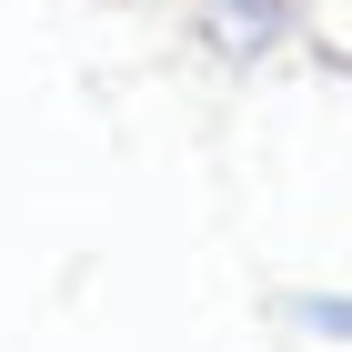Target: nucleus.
Segmentation results:
<instances>
[{
	"mask_svg": "<svg viewBox=\"0 0 352 352\" xmlns=\"http://www.w3.org/2000/svg\"><path fill=\"white\" fill-rule=\"evenodd\" d=\"M191 21H201V41H212L221 60H262L272 41L292 30V10H282V0H201Z\"/></svg>",
	"mask_w": 352,
	"mask_h": 352,
	"instance_id": "f257e3e1",
	"label": "nucleus"
}]
</instances>
